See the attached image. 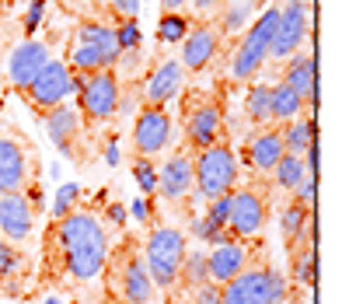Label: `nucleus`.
Here are the masks:
<instances>
[{
  "label": "nucleus",
  "instance_id": "obj_26",
  "mask_svg": "<svg viewBox=\"0 0 363 304\" xmlns=\"http://www.w3.org/2000/svg\"><path fill=\"white\" fill-rule=\"evenodd\" d=\"M301 109H304V98H301L290 85L272 87V119H276V123H290V119H297Z\"/></svg>",
  "mask_w": 363,
  "mask_h": 304
},
{
  "label": "nucleus",
  "instance_id": "obj_37",
  "mask_svg": "<svg viewBox=\"0 0 363 304\" xmlns=\"http://www.w3.org/2000/svg\"><path fill=\"white\" fill-rule=\"evenodd\" d=\"M77 196H81V185H77V182H67V185H63V189L56 192V203H52V214H56V220L67 217V214L74 210Z\"/></svg>",
  "mask_w": 363,
  "mask_h": 304
},
{
  "label": "nucleus",
  "instance_id": "obj_15",
  "mask_svg": "<svg viewBox=\"0 0 363 304\" xmlns=\"http://www.w3.org/2000/svg\"><path fill=\"white\" fill-rule=\"evenodd\" d=\"M196 189V175H192V158L189 154H172L161 172H157V192L168 200V203H185L189 192Z\"/></svg>",
  "mask_w": 363,
  "mask_h": 304
},
{
  "label": "nucleus",
  "instance_id": "obj_21",
  "mask_svg": "<svg viewBox=\"0 0 363 304\" xmlns=\"http://www.w3.org/2000/svg\"><path fill=\"white\" fill-rule=\"evenodd\" d=\"M286 151H283V133L279 130H262L255 133L252 140H248V151H245V158H248V165L255 168V172L269 175L276 165H279V158H283Z\"/></svg>",
  "mask_w": 363,
  "mask_h": 304
},
{
  "label": "nucleus",
  "instance_id": "obj_11",
  "mask_svg": "<svg viewBox=\"0 0 363 304\" xmlns=\"http://www.w3.org/2000/svg\"><path fill=\"white\" fill-rule=\"evenodd\" d=\"M172 143V119L164 109H143L136 116V126H133V147H136V158H154L161 154L164 147Z\"/></svg>",
  "mask_w": 363,
  "mask_h": 304
},
{
  "label": "nucleus",
  "instance_id": "obj_33",
  "mask_svg": "<svg viewBox=\"0 0 363 304\" xmlns=\"http://www.w3.org/2000/svg\"><path fill=\"white\" fill-rule=\"evenodd\" d=\"M252 7H255V0H230L224 11V21H220V28L224 32H241L245 25H248V14H252Z\"/></svg>",
  "mask_w": 363,
  "mask_h": 304
},
{
  "label": "nucleus",
  "instance_id": "obj_9",
  "mask_svg": "<svg viewBox=\"0 0 363 304\" xmlns=\"http://www.w3.org/2000/svg\"><path fill=\"white\" fill-rule=\"evenodd\" d=\"M74 91V74H70V67L63 63V60H49L43 70H39V77L28 85V102L39 109V116L49 112V109H56V105H63L67 102V94Z\"/></svg>",
  "mask_w": 363,
  "mask_h": 304
},
{
  "label": "nucleus",
  "instance_id": "obj_41",
  "mask_svg": "<svg viewBox=\"0 0 363 304\" xmlns=\"http://www.w3.org/2000/svg\"><path fill=\"white\" fill-rule=\"evenodd\" d=\"M105 217L112 220V224H116V227H123V224H126V207H123V203H112V207H108V214H105Z\"/></svg>",
  "mask_w": 363,
  "mask_h": 304
},
{
  "label": "nucleus",
  "instance_id": "obj_10",
  "mask_svg": "<svg viewBox=\"0 0 363 304\" xmlns=\"http://www.w3.org/2000/svg\"><path fill=\"white\" fill-rule=\"evenodd\" d=\"M35 231V207L25 192H4L0 196V238L11 245L28 241Z\"/></svg>",
  "mask_w": 363,
  "mask_h": 304
},
{
  "label": "nucleus",
  "instance_id": "obj_47",
  "mask_svg": "<svg viewBox=\"0 0 363 304\" xmlns=\"http://www.w3.org/2000/svg\"><path fill=\"white\" fill-rule=\"evenodd\" d=\"M43 304H63V301H60V298H45Z\"/></svg>",
  "mask_w": 363,
  "mask_h": 304
},
{
  "label": "nucleus",
  "instance_id": "obj_43",
  "mask_svg": "<svg viewBox=\"0 0 363 304\" xmlns=\"http://www.w3.org/2000/svg\"><path fill=\"white\" fill-rule=\"evenodd\" d=\"M136 7H140V0H116V11H123L130 18H136Z\"/></svg>",
  "mask_w": 363,
  "mask_h": 304
},
{
  "label": "nucleus",
  "instance_id": "obj_1",
  "mask_svg": "<svg viewBox=\"0 0 363 304\" xmlns=\"http://www.w3.org/2000/svg\"><path fill=\"white\" fill-rule=\"evenodd\" d=\"M52 241L60 249L63 269L74 280H94L108 266V234L101 220L88 210H70L52 224Z\"/></svg>",
  "mask_w": 363,
  "mask_h": 304
},
{
  "label": "nucleus",
  "instance_id": "obj_24",
  "mask_svg": "<svg viewBox=\"0 0 363 304\" xmlns=\"http://www.w3.org/2000/svg\"><path fill=\"white\" fill-rule=\"evenodd\" d=\"M119 63V49H98V45H77L70 53V67L77 74H94V70H112Z\"/></svg>",
  "mask_w": 363,
  "mask_h": 304
},
{
  "label": "nucleus",
  "instance_id": "obj_32",
  "mask_svg": "<svg viewBox=\"0 0 363 304\" xmlns=\"http://www.w3.org/2000/svg\"><path fill=\"white\" fill-rule=\"evenodd\" d=\"M77 45H98V49H119L116 45V28L108 25H98V21H88L77 28Z\"/></svg>",
  "mask_w": 363,
  "mask_h": 304
},
{
  "label": "nucleus",
  "instance_id": "obj_12",
  "mask_svg": "<svg viewBox=\"0 0 363 304\" xmlns=\"http://www.w3.org/2000/svg\"><path fill=\"white\" fill-rule=\"evenodd\" d=\"M266 224V203L255 189L230 192V214H227V231L234 238H255Z\"/></svg>",
  "mask_w": 363,
  "mask_h": 304
},
{
  "label": "nucleus",
  "instance_id": "obj_5",
  "mask_svg": "<svg viewBox=\"0 0 363 304\" xmlns=\"http://www.w3.org/2000/svg\"><path fill=\"white\" fill-rule=\"evenodd\" d=\"M276 21H279V7H266V11L255 18V25L248 28L245 43L238 45L234 63H230V74H234L238 81H248V77H252V74H259V67L266 63L272 32H276Z\"/></svg>",
  "mask_w": 363,
  "mask_h": 304
},
{
  "label": "nucleus",
  "instance_id": "obj_29",
  "mask_svg": "<svg viewBox=\"0 0 363 304\" xmlns=\"http://www.w3.org/2000/svg\"><path fill=\"white\" fill-rule=\"evenodd\" d=\"M179 276L185 280V287H192V291H196V287H203V283H210V269H206V252H199V249L185 252Z\"/></svg>",
  "mask_w": 363,
  "mask_h": 304
},
{
  "label": "nucleus",
  "instance_id": "obj_27",
  "mask_svg": "<svg viewBox=\"0 0 363 304\" xmlns=\"http://www.w3.org/2000/svg\"><path fill=\"white\" fill-rule=\"evenodd\" d=\"M279 133H283V151L301 158L308 151V143L315 140V119H301L297 116V119L286 123V130H279Z\"/></svg>",
  "mask_w": 363,
  "mask_h": 304
},
{
  "label": "nucleus",
  "instance_id": "obj_44",
  "mask_svg": "<svg viewBox=\"0 0 363 304\" xmlns=\"http://www.w3.org/2000/svg\"><path fill=\"white\" fill-rule=\"evenodd\" d=\"M105 161H108V165H119V143H116V140H108V147H105Z\"/></svg>",
  "mask_w": 363,
  "mask_h": 304
},
{
  "label": "nucleus",
  "instance_id": "obj_2",
  "mask_svg": "<svg viewBox=\"0 0 363 304\" xmlns=\"http://www.w3.org/2000/svg\"><path fill=\"white\" fill-rule=\"evenodd\" d=\"M286 291V276H279L269 266H255L220 283V304H283Z\"/></svg>",
  "mask_w": 363,
  "mask_h": 304
},
{
  "label": "nucleus",
  "instance_id": "obj_4",
  "mask_svg": "<svg viewBox=\"0 0 363 304\" xmlns=\"http://www.w3.org/2000/svg\"><path fill=\"white\" fill-rule=\"evenodd\" d=\"M185 252H189L185 249V234H182L179 227H157L147 238V249H143V262H147L150 283L161 287V291H172L175 280H179Z\"/></svg>",
  "mask_w": 363,
  "mask_h": 304
},
{
  "label": "nucleus",
  "instance_id": "obj_13",
  "mask_svg": "<svg viewBox=\"0 0 363 304\" xmlns=\"http://www.w3.org/2000/svg\"><path fill=\"white\" fill-rule=\"evenodd\" d=\"M32 178V158L14 136H0V196L4 192H25Z\"/></svg>",
  "mask_w": 363,
  "mask_h": 304
},
{
  "label": "nucleus",
  "instance_id": "obj_14",
  "mask_svg": "<svg viewBox=\"0 0 363 304\" xmlns=\"http://www.w3.org/2000/svg\"><path fill=\"white\" fill-rule=\"evenodd\" d=\"M185 136L196 151L220 143V109H217V102L196 98V105L189 109V119H185Z\"/></svg>",
  "mask_w": 363,
  "mask_h": 304
},
{
  "label": "nucleus",
  "instance_id": "obj_8",
  "mask_svg": "<svg viewBox=\"0 0 363 304\" xmlns=\"http://www.w3.org/2000/svg\"><path fill=\"white\" fill-rule=\"evenodd\" d=\"M112 266L119 269V287H123V298L130 304H150L154 294V283H150V273H147V262L136 252V245L126 238L119 249H116V259Z\"/></svg>",
  "mask_w": 363,
  "mask_h": 304
},
{
  "label": "nucleus",
  "instance_id": "obj_25",
  "mask_svg": "<svg viewBox=\"0 0 363 304\" xmlns=\"http://www.w3.org/2000/svg\"><path fill=\"white\" fill-rule=\"evenodd\" d=\"M308 214H311V210H304L301 203H290V207L283 210L279 227H283V241H286L290 256H294L301 245H308V238H304V231H308Z\"/></svg>",
  "mask_w": 363,
  "mask_h": 304
},
{
  "label": "nucleus",
  "instance_id": "obj_39",
  "mask_svg": "<svg viewBox=\"0 0 363 304\" xmlns=\"http://www.w3.org/2000/svg\"><path fill=\"white\" fill-rule=\"evenodd\" d=\"M43 18H45V0H32V4H28V14H25V32L32 36V32L43 25Z\"/></svg>",
  "mask_w": 363,
  "mask_h": 304
},
{
  "label": "nucleus",
  "instance_id": "obj_19",
  "mask_svg": "<svg viewBox=\"0 0 363 304\" xmlns=\"http://www.w3.org/2000/svg\"><path fill=\"white\" fill-rule=\"evenodd\" d=\"M179 87H182V63L179 60H164V63L154 67V74L147 77L143 98H147L154 109H161L164 102H172V98L179 94Z\"/></svg>",
  "mask_w": 363,
  "mask_h": 304
},
{
  "label": "nucleus",
  "instance_id": "obj_45",
  "mask_svg": "<svg viewBox=\"0 0 363 304\" xmlns=\"http://www.w3.org/2000/svg\"><path fill=\"white\" fill-rule=\"evenodd\" d=\"M161 7H164V14H179L185 7V0H161Z\"/></svg>",
  "mask_w": 363,
  "mask_h": 304
},
{
  "label": "nucleus",
  "instance_id": "obj_38",
  "mask_svg": "<svg viewBox=\"0 0 363 304\" xmlns=\"http://www.w3.org/2000/svg\"><path fill=\"white\" fill-rule=\"evenodd\" d=\"M227 214H230V192L227 196H220V200H210L206 203V224L210 227H227Z\"/></svg>",
  "mask_w": 363,
  "mask_h": 304
},
{
  "label": "nucleus",
  "instance_id": "obj_18",
  "mask_svg": "<svg viewBox=\"0 0 363 304\" xmlns=\"http://www.w3.org/2000/svg\"><path fill=\"white\" fill-rule=\"evenodd\" d=\"M45 119V130L52 136V143H56V151L60 154H67V158H74L77 151H74V140H77V130H81V116H77V109L74 105H56V109H49L43 112Z\"/></svg>",
  "mask_w": 363,
  "mask_h": 304
},
{
  "label": "nucleus",
  "instance_id": "obj_34",
  "mask_svg": "<svg viewBox=\"0 0 363 304\" xmlns=\"http://www.w3.org/2000/svg\"><path fill=\"white\" fill-rule=\"evenodd\" d=\"M133 178L143 192V200H154L157 192V168H154V158H136L133 161Z\"/></svg>",
  "mask_w": 363,
  "mask_h": 304
},
{
  "label": "nucleus",
  "instance_id": "obj_3",
  "mask_svg": "<svg viewBox=\"0 0 363 304\" xmlns=\"http://www.w3.org/2000/svg\"><path fill=\"white\" fill-rule=\"evenodd\" d=\"M192 175H196V192L199 203L220 200L227 192H234L238 182V158L227 143H213L206 151H199V158L192 161Z\"/></svg>",
  "mask_w": 363,
  "mask_h": 304
},
{
  "label": "nucleus",
  "instance_id": "obj_17",
  "mask_svg": "<svg viewBox=\"0 0 363 304\" xmlns=\"http://www.w3.org/2000/svg\"><path fill=\"white\" fill-rule=\"evenodd\" d=\"M220 45V32L213 25H196L189 28V36L182 39V67L185 70H203Z\"/></svg>",
  "mask_w": 363,
  "mask_h": 304
},
{
  "label": "nucleus",
  "instance_id": "obj_36",
  "mask_svg": "<svg viewBox=\"0 0 363 304\" xmlns=\"http://www.w3.org/2000/svg\"><path fill=\"white\" fill-rule=\"evenodd\" d=\"M116 45H119V53H133V49H140V28H136V18H126V21L116 28Z\"/></svg>",
  "mask_w": 363,
  "mask_h": 304
},
{
  "label": "nucleus",
  "instance_id": "obj_35",
  "mask_svg": "<svg viewBox=\"0 0 363 304\" xmlns=\"http://www.w3.org/2000/svg\"><path fill=\"white\" fill-rule=\"evenodd\" d=\"M157 36H161V43H182L189 36V18L185 14H164Z\"/></svg>",
  "mask_w": 363,
  "mask_h": 304
},
{
  "label": "nucleus",
  "instance_id": "obj_20",
  "mask_svg": "<svg viewBox=\"0 0 363 304\" xmlns=\"http://www.w3.org/2000/svg\"><path fill=\"white\" fill-rule=\"evenodd\" d=\"M206 269H210V283H227L230 276H238L241 269H248V249L238 245V241H227L217 245L210 256H206Z\"/></svg>",
  "mask_w": 363,
  "mask_h": 304
},
{
  "label": "nucleus",
  "instance_id": "obj_7",
  "mask_svg": "<svg viewBox=\"0 0 363 304\" xmlns=\"http://www.w3.org/2000/svg\"><path fill=\"white\" fill-rule=\"evenodd\" d=\"M308 32H311V0H286V7L279 11L276 32H272L269 56H276V60L294 56L301 43L308 39Z\"/></svg>",
  "mask_w": 363,
  "mask_h": 304
},
{
  "label": "nucleus",
  "instance_id": "obj_31",
  "mask_svg": "<svg viewBox=\"0 0 363 304\" xmlns=\"http://www.w3.org/2000/svg\"><path fill=\"white\" fill-rule=\"evenodd\" d=\"M252 123H269L272 119V87L269 85H255L248 91V102H245Z\"/></svg>",
  "mask_w": 363,
  "mask_h": 304
},
{
  "label": "nucleus",
  "instance_id": "obj_23",
  "mask_svg": "<svg viewBox=\"0 0 363 304\" xmlns=\"http://www.w3.org/2000/svg\"><path fill=\"white\" fill-rule=\"evenodd\" d=\"M28 273V262L21 256V249H14L7 238H0V291L4 294H21V280Z\"/></svg>",
  "mask_w": 363,
  "mask_h": 304
},
{
  "label": "nucleus",
  "instance_id": "obj_6",
  "mask_svg": "<svg viewBox=\"0 0 363 304\" xmlns=\"http://www.w3.org/2000/svg\"><path fill=\"white\" fill-rule=\"evenodd\" d=\"M74 91L81 94L84 116L101 123L119 109V77L116 70H94V74H74Z\"/></svg>",
  "mask_w": 363,
  "mask_h": 304
},
{
  "label": "nucleus",
  "instance_id": "obj_46",
  "mask_svg": "<svg viewBox=\"0 0 363 304\" xmlns=\"http://www.w3.org/2000/svg\"><path fill=\"white\" fill-rule=\"evenodd\" d=\"M217 4H220V0H192V7H196V11H203V14H206V11H213Z\"/></svg>",
  "mask_w": 363,
  "mask_h": 304
},
{
  "label": "nucleus",
  "instance_id": "obj_28",
  "mask_svg": "<svg viewBox=\"0 0 363 304\" xmlns=\"http://www.w3.org/2000/svg\"><path fill=\"white\" fill-rule=\"evenodd\" d=\"M318 249L315 245H301L294 256H290V266H294V283H304V287H315L318 280Z\"/></svg>",
  "mask_w": 363,
  "mask_h": 304
},
{
  "label": "nucleus",
  "instance_id": "obj_42",
  "mask_svg": "<svg viewBox=\"0 0 363 304\" xmlns=\"http://www.w3.org/2000/svg\"><path fill=\"white\" fill-rule=\"evenodd\" d=\"M130 210H133V217L140 220V224H147V217H150V210H147V200H133V207H130Z\"/></svg>",
  "mask_w": 363,
  "mask_h": 304
},
{
  "label": "nucleus",
  "instance_id": "obj_22",
  "mask_svg": "<svg viewBox=\"0 0 363 304\" xmlns=\"http://www.w3.org/2000/svg\"><path fill=\"white\" fill-rule=\"evenodd\" d=\"M318 67H315V53H294V63L286 67V77L283 85H290L301 98H304V109H315L318 105Z\"/></svg>",
  "mask_w": 363,
  "mask_h": 304
},
{
  "label": "nucleus",
  "instance_id": "obj_30",
  "mask_svg": "<svg viewBox=\"0 0 363 304\" xmlns=\"http://www.w3.org/2000/svg\"><path fill=\"white\" fill-rule=\"evenodd\" d=\"M272 175H276V182H279L283 189H297V185L308 178V168H304V161H301L297 154H283L279 165L272 168Z\"/></svg>",
  "mask_w": 363,
  "mask_h": 304
},
{
  "label": "nucleus",
  "instance_id": "obj_16",
  "mask_svg": "<svg viewBox=\"0 0 363 304\" xmlns=\"http://www.w3.org/2000/svg\"><path fill=\"white\" fill-rule=\"evenodd\" d=\"M45 63H49V49L43 43H21L14 53H11V60H7V77H11V85L18 87V91H28V85L39 77V70H43Z\"/></svg>",
  "mask_w": 363,
  "mask_h": 304
},
{
  "label": "nucleus",
  "instance_id": "obj_40",
  "mask_svg": "<svg viewBox=\"0 0 363 304\" xmlns=\"http://www.w3.org/2000/svg\"><path fill=\"white\" fill-rule=\"evenodd\" d=\"M196 304H220V287H217V283L196 287Z\"/></svg>",
  "mask_w": 363,
  "mask_h": 304
}]
</instances>
